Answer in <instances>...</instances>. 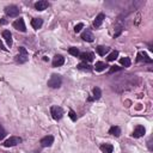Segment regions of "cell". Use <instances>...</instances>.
<instances>
[{
	"label": "cell",
	"instance_id": "obj_26",
	"mask_svg": "<svg viewBox=\"0 0 153 153\" xmlns=\"http://www.w3.org/2000/svg\"><path fill=\"white\" fill-rule=\"evenodd\" d=\"M118 71H122V67H118V66H111L110 69H109V73L112 74L115 72H118Z\"/></svg>",
	"mask_w": 153,
	"mask_h": 153
},
{
	"label": "cell",
	"instance_id": "obj_17",
	"mask_svg": "<svg viewBox=\"0 0 153 153\" xmlns=\"http://www.w3.org/2000/svg\"><path fill=\"white\" fill-rule=\"evenodd\" d=\"M100 151H102L103 153H112L114 146L110 145V143H104V145L100 146Z\"/></svg>",
	"mask_w": 153,
	"mask_h": 153
},
{
	"label": "cell",
	"instance_id": "obj_4",
	"mask_svg": "<svg viewBox=\"0 0 153 153\" xmlns=\"http://www.w3.org/2000/svg\"><path fill=\"white\" fill-rule=\"evenodd\" d=\"M19 12H20V10L16 5H10V6H6L5 7V13L8 17H17L19 14Z\"/></svg>",
	"mask_w": 153,
	"mask_h": 153
},
{
	"label": "cell",
	"instance_id": "obj_16",
	"mask_svg": "<svg viewBox=\"0 0 153 153\" xmlns=\"http://www.w3.org/2000/svg\"><path fill=\"white\" fill-rule=\"evenodd\" d=\"M2 37L6 39L7 45L11 47V45H12V33L10 32V30H4V31H2Z\"/></svg>",
	"mask_w": 153,
	"mask_h": 153
},
{
	"label": "cell",
	"instance_id": "obj_10",
	"mask_svg": "<svg viewBox=\"0 0 153 153\" xmlns=\"http://www.w3.org/2000/svg\"><path fill=\"white\" fill-rule=\"evenodd\" d=\"M65 63V57L61 55H55L53 59V67H60Z\"/></svg>",
	"mask_w": 153,
	"mask_h": 153
},
{
	"label": "cell",
	"instance_id": "obj_21",
	"mask_svg": "<svg viewBox=\"0 0 153 153\" xmlns=\"http://www.w3.org/2000/svg\"><path fill=\"white\" fill-rule=\"evenodd\" d=\"M68 53H69L71 55H73V56H79V55H80L79 49H78V48H75V47H71V48L68 49Z\"/></svg>",
	"mask_w": 153,
	"mask_h": 153
},
{
	"label": "cell",
	"instance_id": "obj_11",
	"mask_svg": "<svg viewBox=\"0 0 153 153\" xmlns=\"http://www.w3.org/2000/svg\"><path fill=\"white\" fill-rule=\"evenodd\" d=\"M81 38H82L84 41H86V42H93L94 36H93V33H92L90 30H85V31L81 33Z\"/></svg>",
	"mask_w": 153,
	"mask_h": 153
},
{
	"label": "cell",
	"instance_id": "obj_19",
	"mask_svg": "<svg viewBox=\"0 0 153 153\" xmlns=\"http://www.w3.org/2000/svg\"><path fill=\"white\" fill-rule=\"evenodd\" d=\"M109 134H111V135H114V136H120V134H121V129H120V127H117V126H112V127L109 129Z\"/></svg>",
	"mask_w": 153,
	"mask_h": 153
},
{
	"label": "cell",
	"instance_id": "obj_30",
	"mask_svg": "<svg viewBox=\"0 0 153 153\" xmlns=\"http://www.w3.org/2000/svg\"><path fill=\"white\" fill-rule=\"evenodd\" d=\"M6 23H7V20H6L5 18H1V19H0V24H1V25H2V24H6Z\"/></svg>",
	"mask_w": 153,
	"mask_h": 153
},
{
	"label": "cell",
	"instance_id": "obj_23",
	"mask_svg": "<svg viewBox=\"0 0 153 153\" xmlns=\"http://www.w3.org/2000/svg\"><path fill=\"white\" fill-rule=\"evenodd\" d=\"M92 92H93V98H94V99H99V98H100V96H102V91H100L99 87H94Z\"/></svg>",
	"mask_w": 153,
	"mask_h": 153
},
{
	"label": "cell",
	"instance_id": "obj_25",
	"mask_svg": "<svg viewBox=\"0 0 153 153\" xmlns=\"http://www.w3.org/2000/svg\"><path fill=\"white\" fill-rule=\"evenodd\" d=\"M117 56H118V51H117V50H114L111 54H109V56H108V61H114V60L117 59Z\"/></svg>",
	"mask_w": 153,
	"mask_h": 153
},
{
	"label": "cell",
	"instance_id": "obj_18",
	"mask_svg": "<svg viewBox=\"0 0 153 153\" xmlns=\"http://www.w3.org/2000/svg\"><path fill=\"white\" fill-rule=\"evenodd\" d=\"M109 50H110L109 47H104V45H98V47H97V53H98L99 55H102V56H104L105 54H108Z\"/></svg>",
	"mask_w": 153,
	"mask_h": 153
},
{
	"label": "cell",
	"instance_id": "obj_20",
	"mask_svg": "<svg viewBox=\"0 0 153 153\" xmlns=\"http://www.w3.org/2000/svg\"><path fill=\"white\" fill-rule=\"evenodd\" d=\"M105 67H108V66H106V63H105V62H103V61H98V62H96V65H94V69H96V71H98V72L104 71V69H105Z\"/></svg>",
	"mask_w": 153,
	"mask_h": 153
},
{
	"label": "cell",
	"instance_id": "obj_6",
	"mask_svg": "<svg viewBox=\"0 0 153 153\" xmlns=\"http://www.w3.org/2000/svg\"><path fill=\"white\" fill-rule=\"evenodd\" d=\"M13 27L22 31V32H25L26 31V26H25V23H24V19L23 18H18L17 20L13 22Z\"/></svg>",
	"mask_w": 153,
	"mask_h": 153
},
{
	"label": "cell",
	"instance_id": "obj_8",
	"mask_svg": "<svg viewBox=\"0 0 153 153\" xmlns=\"http://www.w3.org/2000/svg\"><path fill=\"white\" fill-rule=\"evenodd\" d=\"M145 133H146V129H145V127H143V126H136V127H135V129H134V131H133V136L137 139V137L143 136V135H145Z\"/></svg>",
	"mask_w": 153,
	"mask_h": 153
},
{
	"label": "cell",
	"instance_id": "obj_12",
	"mask_svg": "<svg viewBox=\"0 0 153 153\" xmlns=\"http://www.w3.org/2000/svg\"><path fill=\"white\" fill-rule=\"evenodd\" d=\"M48 6H49V2L45 1V0H41V1H37V2L35 4V8H36L37 11H44Z\"/></svg>",
	"mask_w": 153,
	"mask_h": 153
},
{
	"label": "cell",
	"instance_id": "obj_28",
	"mask_svg": "<svg viewBox=\"0 0 153 153\" xmlns=\"http://www.w3.org/2000/svg\"><path fill=\"white\" fill-rule=\"evenodd\" d=\"M82 27H84V24H82V23H79V24H76V25L74 26V31H75V32H80Z\"/></svg>",
	"mask_w": 153,
	"mask_h": 153
},
{
	"label": "cell",
	"instance_id": "obj_7",
	"mask_svg": "<svg viewBox=\"0 0 153 153\" xmlns=\"http://www.w3.org/2000/svg\"><path fill=\"white\" fill-rule=\"evenodd\" d=\"M39 143H41L42 147H50L54 143V136L53 135H47V136L41 139Z\"/></svg>",
	"mask_w": 153,
	"mask_h": 153
},
{
	"label": "cell",
	"instance_id": "obj_5",
	"mask_svg": "<svg viewBox=\"0 0 153 153\" xmlns=\"http://www.w3.org/2000/svg\"><path fill=\"white\" fill-rule=\"evenodd\" d=\"M20 141H22L20 137H18V136H11V137H8V139L4 142V146H5V147H13V146L20 143Z\"/></svg>",
	"mask_w": 153,
	"mask_h": 153
},
{
	"label": "cell",
	"instance_id": "obj_27",
	"mask_svg": "<svg viewBox=\"0 0 153 153\" xmlns=\"http://www.w3.org/2000/svg\"><path fill=\"white\" fill-rule=\"evenodd\" d=\"M5 136H6V130H5V129H4V127L0 124V141H1Z\"/></svg>",
	"mask_w": 153,
	"mask_h": 153
},
{
	"label": "cell",
	"instance_id": "obj_3",
	"mask_svg": "<svg viewBox=\"0 0 153 153\" xmlns=\"http://www.w3.org/2000/svg\"><path fill=\"white\" fill-rule=\"evenodd\" d=\"M50 114H51V116H53V118H54V120L59 121V120H61V118H62V116H63V110H62V108H61V106L53 105V106L50 108Z\"/></svg>",
	"mask_w": 153,
	"mask_h": 153
},
{
	"label": "cell",
	"instance_id": "obj_22",
	"mask_svg": "<svg viewBox=\"0 0 153 153\" xmlns=\"http://www.w3.org/2000/svg\"><path fill=\"white\" fill-rule=\"evenodd\" d=\"M120 62H121V65L124 66V67H129L130 63H131V61H130L129 57H122V59L120 60Z\"/></svg>",
	"mask_w": 153,
	"mask_h": 153
},
{
	"label": "cell",
	"instance_id": "obj_13",
	"mask_svg": "<svg viewBox=\"0 0 153 153\" xmlns=\"http://www.w3.org/2000/svg\"><path fill=\"white\" fill-rule=\"evenodd\" d=\"M136 61H145V62H152V59L148 57V55L145 53V51H139L137 53V57H136Z\"/></svg>",
	"mask_w": 153,
	"mask_h": 153
},
{
	"label": "cell",
	"instance_id": "obj_9",
	"mask_svg": "<svg viewBox=\"0 0 153 153\" xmlns=\"http://www.w3.org/2000/svg\"><path fill=\"white\" fill-rule=\"evenodd\" d=\"M80 59L84 61V62H91V61H93V57H94V55H93V53H90V51H85V53H81L80 55Z\"/></svg>",
	"mask_w": 153,
	"mask_h": 153
},
{
	"label": "cell",
	"instance_id": "obj_2",
	"mask_svg": "<svg viewBox=\"0 0 153 153\" xmlns=\"http://www.w3.org/2000/svg\"><path fill=\"white\" fill-rule=\"evenodd\" d=\"M14 60L18 63H25L29 60V54H27V51H26V49L24 47H20L19 48V54L16 56Z\"/></svg>",
	"mask_w": 153,
	"mask_h": 153
},
{
	"label": "cell",
	"instance_id": "obj_29",
	"mask_svg": "<svg viewBox=\"0 0 153 153\" xmlns=\"http://www.w3.org/2000/svg\"><path fill=\"white\" fill-rule=\"evenodd\" d=\"M69 117H71L72 121H76V115H75V112L73 110H69Z\"/></svg>",
	"mask_w": 153,
	"mask_h": 153
},
{
	"label": "cell",
	"instance_id": "obj_1",
	"mask_svg": "<svg viewBox=\"0 0 153 153\" xmlns=\"http://www.w3.org/2000/svg\"><path fill=\"white\" fill-rule=\"evenodd\" d=\"M47 84L51 88H59L61 86V84H62V79H61V76L59 74H53Z\"/></svg>",
	"mask_w": 153,
	"mask_h": 153
},
{
	"label": "cell",
	"instance_id": "obj_14",
	"mask_svg": "<svg viewBox=\"0 0 153 153\" xmlns=\"http://www.w3.org/2000/svg\"><path fill=\"white\" fill-rule=\"evenodd\" d=\"M42 25H43V19H42V18H33V19L31 20V26H32L33 29H36V30L41 29Z\"/></svg>",
	"mask_w": 153,
	"mask_h": 153
},
{
	"label": "cell",
	"instance_id": "obj_24",
	"mask_svg": "<svg viewBox=\"0 0 153 153\" xmlns=\"http://www.w3.org/2000/svg\"><path fill=\"white\" fill-rule=\"evenodd\" d=\"M76 67H78V69H82V71H90L91 69L90 66H88V63H86V62H81Z\"/></svg>",
	"mask_w": 153,
	"mask_h": 153
},
{
	"label": "cell",
	"instance_id": "obj_31",
	"mask_svg": "<svg viewBox=\"0 0 153 153\" xmlns=\"http://www.w3.org/2000/svg\"><path fill=\"white\" fill-rule=\"evenodd\" d=\"M0 49H5V48H4V44L1 43V41H0Z\"/></svg>",
	"mask_w": 153,
	"mask_h": 153
},
{
	"label": "cell",
	"instance_id": "obj_15",
	"mask_svg": "<svg viewBox=\"0 0 153 153\" xmlns=\"http://www.w3.org/2000/svg\"><path fill=\"white\" fill-rule=\"evenodd\" d=\"M104 19H105V14H104V13H99V14L96 17L94 22H93V26H94V27H99V26L102 25V23H103Z\"/></svg>",
	"mask_w": 153,
	"mask_h": 153
}]
</instances>
